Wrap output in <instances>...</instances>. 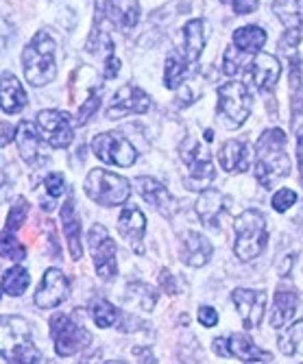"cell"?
<instances>
[{
	"label": "cell",
	"mask_w": 303,
	"mask_h": 364,
	"mask_svg": "<svg viewBox=\"0 0 303 364\" xmlns=\"http://www.w3.org/2000/svg\"><path fill=\"white\" fill-rule=\"evenodd\" d=\"M85 194L96 201L98 205L105 208H116L129 201L131 196V186L124 177L110 173L105 168H94L87 173L85 183H83Z\"/></svg>",
	"instance_id": "4"
},
{
	"label": "cell",
	"mask_w": 303,
	"mask_h": 364,
	"mask_svg": "<svg viewBox=\"0 0 303 364\" xmlns=\"http://www.w3.org/2000/svg\"><path fill=\"white\" fill-rule=\"evenodd\" d=\"M266 31L262 28V26H243V28H238L233 33V38H231V42H233V46L238 48V50H243L247 57L249 55H257L262 48H264V44H266Z\"/></svg>",
	"instance_id": "27"
},
{
	"label": "cell",
	"mask_w": 303,
	"mask_h": 364,
	"mask_svg": "<svg viewBox=\"0 0 303 364\" xmlns=\"http://www.w3.org/2000/svg\"><path fill=\"white\" fill-rule=\"evenodd\" d=\"M286 134L282 129H268L255 144L253 175L262 188H273V183L290 173V159L286 153Z\"/></svg>",
	"instance_id": "1"
},
{
	"label": "cell",
	"mask_w": 303,
	"mask_h": 364,
	"mask_svg": "<svg viewBox=\"0 0 303 364\" xmlns=\"http://www.w3.org/2000/svg\"><path fill=\"white\" fill-rule=\"evenodd\" d=\"M70 294V284L68 277H65L59 269H48L42 277V284L33 296V301L40 310H53L57 306H61Z\"/></svg>",
	"instance_id": "13"
},
{
	"label": "cell",
	"mask_w": 303,
	"mask_h": 364,
	"mask_svg": "<svg viewBox=\"0 0 303 364\" xmlns=\"http://www.w3.org/2000/svg\"><path fill=\"white\" fill-rule=\"evenodd\" d=\"M231 301L243 318V325L247 329H255L266 314L268 294L264 290H253V288H235L231 292Z\"/></svg>",
	"instance_id": "12"
},
{
	"label": "cell",
	"mask_w": 303,
	"mask_h": 364,
	"mask_svg": "<svg viewBox=\"0 0 303 364\" xmlns=\"http://www.w3.org/2000/svg\"><path fill=\"white\" fill-rule=\"evenodd\" d=\"M87 242H90L96 275L103 282L114 279L118 273V262H116V242L110 238V231L100 223H94L87 231Z\"/></svg>",
	"instance_id": "9"
},
{
	"label": "cell",
	"mask_w": 303,
	"mask_h": 364,
	"mask_svg": "<svg viewBox=\"0 0 303 364\" xmlns=\"http://www.w3.org/2000/svg\"><path fill=\"white\" fill-rule=\"evenodd\" d=\"M206 40H208V26L203 20H190L184 26V57L188 59V63H194L198 55L203 53Z\"/></svg>",
	"instance_id": "26"
},
{
	"label": "cell",
	"mask_w": 303,
	"mask_h": 364,
	"mask_svg": "<svg viewBox=\"0 0 303 364\" xmlns=\"http://www.w3.org/2000/svg\"><path fill=\"white\" fill-rule=\"evenodd\" d=\"M247 77L253 81V85L260 92H268L273 90L282 77V63L277 61L275 55H268V53H257L255 59L251 61Z\"/></svg>",
	"instance_id": "17"
},
{
	"label": "cell",
	"mask_w": 303,
	"mask_h": 364,
	"mask_svg": "<svg viewBox=\"0 0 303 364\" xmlns=\"http://www.w3.org/2000/svg\"><path fill=\"white\" fill-rule=\"evenodd\" d=\"M92 153L103 159L105 164H114L120 168H129L136 164L138 151L129 142V138L120 136L118 131H107V134H98L92 140Z\"/></svg>",
	"instance_id": "10"
},
{
	"label": "cell",
	"mask_w": 303,
	"mask_h": 364,
	"mask_svg": "<svg viewBox=\"0 0 303 364\" xmlns=\"http://www.w3.org/2000/svg\"><path fill=\"white\" fill-rule=\"evenodd\" d=\"M290 264H292V257H288V259H282V264H280V267H277V273L284 277L288 271H290Z\"/></svg>",
	"instance_id": "50"
},
{
	"label": "cell",
	"mask_w": 303,
	"mask_h": 364,
	"mask_svg": "<svg viewBox=\"0 0 303 364\" xmlns=\"http://www.w3.org/2000/svg\"><path fill=\"white\" fill-rule=\"evenodd\" d=\"M301 179H303V166H301Z\"/></svg>",
	"instance_id": "52"
},
{
	"label": "cell",
	"mask_w": 303,
	"mask_h": 364,
	"mask_svg": "<svg viewBox=\"0 0 303 364\" xmlns=\"http://www.w3.org/2000/svg\"><path fill=\"white\" fill-rule=\"evenodd\" d=\"M240 55H245L243 50H238L233 44L225 50V61H223V73L227 75V77H233L235 73H238L240 68H243V59H240Z\"/></svg>",
	"instance_id": "40"
},
{
	"label": "cell",
	"mask_w": 303,
	"mask_h": 364,
	"mask_svg": "<svg viewBox=\"0 0 303 364\" xmlns=\"http://www.w3.org/2000/svg\"><path fill=\"white\" fill-rule=\"evenodd\" d=\"M212 253H214V247L203 234H198V231H184L181 259L188 264V267H194V269L206 267L212 257Z\"/></svg>",
	"instance_id": "21"
},
{
	"label": "cell",
	"mask_w": 303,
	"mask_h": 364,
	"mask_svg": "<svg viewBox=\"0 0 303 364\" xmlns=\"http://www.w3.org/2000/svg\"><path fill=\"white\" fill-rule=\"evenodd\" d=\"M59 218H61L63 236H65V242H68L73 259H81V255H83V247H81V220H79V214H77L73 196H68V201L61 205Z\"/></svg>",
	"instance_id": "22"
},
{
	"label": "cell",
	"mask_w": 303,
	"mask_h": 364,
	"mask_svg": "<svg viewBox=\"0 0 303 364\" xmlns=\"http://www.w3.org/2000/svg\"><path fill=\"white\" fill-rule=\"evenodd\" d=\"M57 44L46 31H38L33 40L22 50V68L24 79L33 85H48L57 77V61H55Z\"/></svg>",
	"instance_id": "2"
},
{
	"label": "cell",
	"mask_w": 303,
	"mask_h": 364,
	"mask_svg": "<svg viewBox=\"0 0 303 364\" xmlns=\"http://www.w3.org/2000/svg\"><path fill=\"white\" fill-rule=\"evenodd\" d=\"M65 190V181H63V175L59 173H51L46 179H44V192H46V198H44V210H53L55 208V201H59L61 194Z\"/></svg>",
	"instance_id": "36"
},
{
	"label": "cell",
	"mask_w": 303,
	"mask_h": 364,
	"mask_svg": "<svg viewBox=\"0 0 303 364\" xmlns=\"http://www.w3.org/2000/svg\"><path fill=\"white\" fill-rule=\"evenodd\" d=\"M229 205H231V198L229 196H225L218 190L208 188V190H203V192L198 194L194 210H196L201 223H203L206 227L216 229L220 225V216L229 210Z\"/></svg>",
	"instance_id": "19"
},
{
	"label": "cell",
	"mask_w": 303,
	"mask_h": 364,
	"mask_svg": "<svg viewBox=\"0 0 303 364\" xmlns=\"http://www.w3.org/2000/svg\"><path fill=\"white\" fill-rule=\"evenodd\" d=\"M290 109H292V116L303 114V79H301L297 59H292L290 63Z\"/></svg>",
	"instance_id": "34"
},
{
	"label": "cell",
	"mask_w": 303,
	"mask_h": 364,
	"mask_svg": "<svg viewBox=\"0 0 303 364\" xmlns=\"http://www.w3.org/2000/svg\"><path fill=\"white\" fill-rule=\"evenodd\" d=\"M11 140H14V127H11V124H7V122H3V140H0V144L7 146Z\"/></svg>",
	"instance_id": "48"
},
{
	"label": "cell",
	"mask_w": 303,
	"mask_h": 364,
	"mask_svg": "<svg viewBox=\"0 0 303 364\" xmlns=\"http://www.w3.org/2000/svg\"><path fill=\"white\" fill-rule=\"evenodd\" d=\"M3 255L14 259V262H22L26 257L24 245L11 234V231H5V234H3Z\"/></svg>",
	"instance_id": "39"
},
{
	"label": "cell",
	"mask_w": 303,
	"mask_h": 364,
	"mask_svg": "<svg viewBox=\"0 0 303 364\" xmlns=\"http://www.w3.org/2000/svg\"><path fill=\"white\" fill-rule=\"evenodd\" d=\"M118 231H120V236L131 245V249L136 251L138 255L144 253V234H147V218L142 214L140 208L136 205H127L120 216H118Z\"/></svg>",
	"instance_id": "16"
},
{
	"label": "cell",
	"mask_w": 303,
	"mask_h": 364,
	"mask_svg": "<svg viewBox=\"0 0 303 364\" xmlns=\"http://www.w3.org/2000/svg\"><path fill=\"white\" fill-rule=\"evenodd\" d=\"M277 345L284 355H303V321L286 327V332H282L277 338Z\"/></svg>",
	"instance_id": "30"
},
{
	"label": "cell",
	"mask_w": 303,
	"mask_h": 364,
	"mask_svg": "<svg viewBox=\"0 0 303 364\" xmlns=\"http://www.w3.org/2000/svg\"><path fill=\"white\" fill-rule=\"evenodd\" d=\"M273 11L286 28H301L303 24L301 0H275Z\"/></svg>",
	"instance_id": "31"
},
{
	"label": "cell",
	"mask_w": 303,
	"mask_h": 364,
	"mask_svg": "<svg viewBox=\"0 0 303 364\" xmlns=\"http://www.w3.org/2000/svg\"><path fill=\"white\" fill-rule=\"evenodd\" d=\"M107 22L116 24L120 31H129L140 20V3L138 0H110L107 3Z\"/></svg>",
	"instance_id": "24"
},
{
	"label": "cell",
	"mask_w": 303,
	"mask_h": 364,
	"mask_svg": "<svg viewBox=\"0 0 303 364\" xmlns=\"http://www.w3.org/2000/svg\"><path fill=\"white\" fill-rule=\"evenodd\" d=\"M255 157V149L240 140H229L218 151V164L225 173H247L251 168V161Z\"/></svg>",
	"instance_id": "18"
},
{
	"label": "cell",
	"mask_w": 303,
	"mask_h": 364,
	"mask_svg": "<svg viewBox=\"0 0 303 364\" xmlns=\"http://www.w3.org/2000/svg\"><path fill=\"white\" fill-rule=\"evenodd\" d=\"M133 186H136V190L140 192V196L144 198V201L153 210H157L161 216L173 218L179 212V203L175 201V196L168 192L157 179H153V177H136V179H133Z\"/></svg>",
	"instance_id": "14"
},
{
	"label": "cell",
	"mask_w": 303,
	"mask_h": 364,
	"mask_svg": "<svg viewBox=\"0 0 303 364\" xmlns=\"http://www.w3.org/2000/svg\"><path fill=\"white\" fill-rule=\"evenodd\" d=\"M3 112L5 114H18L26 107V94L22 90V83L11 75L3 73Z\"/></svg>",
	"instance_id": "28"
},
{
	"label": "cell",
	"mask_w": 303,
	"mask_h": 364,
	"mask_svg": "<svg viewBox=\"0 0 303 364\" xmlns=\"http://www.w3.org/2000/svg\"><path fill=\"white\" fill-rule=\"evenodd\" d=\"M159 286H161L168 294H177V292H179V282H177V277H175L171 271H161V275H159Z\"/></svg>",
	"instance_id": "44"
},
{
	"label": "cell",
	"mask_w": 303,
	"mask_h": 364,
	"mask_svg": "<svg viewBox=\"0 0 303 364\" xmlns=\"http://www.w3.org/2000/svg\"><path fill=\"white\" fill-rule=\"evenodd\" d=\"M151 109V96L147 92H142L136 85H122L112 105L107 107V118L110 120H118L127 114H147Z\"/></svg>",
	"instance_id": "15"
},
{
	"label": "cell",
	"mask_w": 303,
	"mask_h": 364,
	"mask_svg": "<svg viewBox=\"0 0 303 364\" xmlns=\"http://www.w3.org/2000/svg\"><path fill=\"white\" fill-rule=\"evenodd\" d=\"M26 212H28V203L24 201V198H16V203L11 205V210L7 214L5 231H11V234H16V231L24 225Z\"/></svg>",
	"instance_id": "38"
},
{
	"label": "cell",
	"mask_w": 303,
	"mask_h": 364,
	"mask_svg": "<svg viewBox=\"0 0 303 364\" xmlns=\"http://www.w3.org/2000/svg\"><path fill=\"white\" fill-rule=\"evenodd\" d=\"M38 127L42 131L44 140L53 149H68L75 140V134H73L75 120L70 118V114H65V112L42 109L38 114Z\"/></svg>",
	"instance_id": "11"
},
{
	"label": "cell",
	"mask_w": 303,
	"mask_h": 364,
	"mask_svg": "<svg viewBox=\"0 0 303 364\" xmlns=\"http://www.w3.org/2000/svg\"><path fill=\"white\" fill-rule=\"evenodd\" d=\"M51 336L55 341V351L61 358H70L92 343V334L68 314H55L51 318Z\"/></svg>",
	"instance_id": "7"
},
{
	"label": "cell",
	"mask_w": 303,
	"mask_h": 364,
	"mask_svg": "<svg viewBox=\"0 0 303 364\" xmlns=\"http://www.w3.org/2000/svg\"><path fill=\"white\" fill-rule=\"evenodd\" d=\"M212 349H214V353H216V355H229L227 336H220V338H216V341H214V345H212Z\"/></svg>",
	"instance_id": "47"
},
{
	"label": "cell",
	"mask_w": 303,
	"mask_h": 364,
	"mask_svg": "<svg viewBox=\"0 0 303 364\" xmlns=\"http://www.w3.org/2000/svg\"><path fill=\"white\" fill-rule=\"evenodd\" d=\"M3 360L42 362V353L31 343L28 323L20 316H3Z\"/></svg>",
	"instance_id": "5"
},
{
	"label": "cell",
	"mask_w": 303,
	"mask_h": 364,
	"mask_svg": "<svg viewBox=\"0 0 303 364\" xmlns=\"http://www.w3.org/2000/svg\"><path fill=\"white\" fill-rule=\"evenodd\" d=\"M181 157L188 164V175L184 179L186 188L188 190H198V192L208 190L216 179V168H214L212 155L196 140H188V144L184 146Z\"/></svg>",
	"instance_id": "8"
},
{
	"label": "cell",
	"mask_w": 303,
	"mask_h": 364,
	"mask_svg": "<svg viewBox=\"0 0 303 364\" xmlns=\"http://www.w3.org/2000/svg\"><path fill=\"white\" fill-rule=\"evenodd\" d=\"M90 312H92L94 323H96L100 329L116 325V323H118V316H120V312H118L110 301H105V299H96V301L92 304Z\"/></svg>",
	"instance_id": "35"
},
{
	"label": "cell",
	"mask_w": 303,
	"mask_h": 364,
	"mask_svg": "<svg viewBox=\"0 0 303 364\" xmlns=\"http://www.w3.org/2000/svg\"><path fill=\"white\" fill-rule=\"evenodd\" d=\"M118 70H120V61H118V57L112 53V55H107L105 57V79H114L116 75H118Z\"/></svg>",
	"instance_id": "46"
},
{
	"label": "cell",
	"mask_w": 303,
	"mask_h": 364,
	"mask_svg": "<svg viewBox=\"0 0 303 364\" xmlns=\"http://www.w3.org/2000/svg\"><path fill=\"white\" fill-rule=\"evenodd\" d=\"M218 116L227 129H238L251 114V96L243 81H229L218 87Z\"/></svg>",
	"instance_id": "6"
},
{
	"label": "cell",
	"mask_w": 303,
	"mask_h": 364,
	"mask_svg": "<svg viewBox=\"0 0 303 364\" xmlns=\"http://www.w3.org/2000/svg\"><path fill=\"white\" fill-rule=\"evenodd\" d=\"M227 345H229V355L238 358L243 362H271L273 360L271 351L260 349L245 334H231V336H227Z\"/></svg>",
	"instance_id": "25"
},
{
	"label": "cell",
	"mask_w": 303,
	"mask_h": 364,
	"mask_svg": "<svg viewBox=\"0 0 303 364\" xmlns=\"http://www.w3.org/2000/svg\"><path fill=\"white\" fill-rule=\"evenodd\" d=\"M188 65L190 63H188L186 57H181L177 53L168 55L166 57V63H164V85L168 90H177L184 83L186 75H188Z\"/></svg>",
	"instance_id": "29"
},
{
	"label": "cell",
	"mask_w": 303,
	"mask_h": 364,
	"mask_svg": "<svg viewBox=\"0 0 303 364\" xmlns=\"http://www.w3.org/2000/svg\"><path fill=\"white\" fill-rule=\"evenodd\" d=\"M299 308V292L292 284H280L277 290H275V299H273V308H271V314H268V323L275 329H282L286 327L294 312Z\"/></svg>",
	"instance_id": "20"
},
{
	"label": "cell",
	"mask_w": 303,
	"mask_h": 364,
	"mask_svg": "<svg viewBox=\"0 0 303 364\" xmlns=\"http://www.w3.org/2000/svg\"><path fill=\"white\" fill-rule=\"evenodd\" d=\"M297 223H299V225H303V210H301V214L297 216Z\"/></svg>",
	"instance_id": "51"
},
{
	"label": "cell",
	"mask_w": 303,
	"mask_h": 364,
	"mask_svg": "<svg viewBox=\"0 0 303 364\" xmlns=\"http://www.w3.org/2000/svg\"><path fill=\"white\" fill-rule=\"evenodd\" d=\"M124 299L129 304H136L140 310L144 312H151L155 308V301H157V292L147 286V284H140V282H133L127 286V294H124Z\"/></svg>",
	"instance_id": "32"
},
{
	"label": "cell",
	"mask_w": 303,
	"mask_h": 364,
	"mask_svg": "<svg viewBox=\"0 0 303 364\" xmlns=\"http://www.w3.org/2000/svg\"><path fill=\"white\" fill-rule=\"evenodd\" d=\"M297 203V192L294 190H290V188H282L280 192H275V196H273V201H271V205H273V210L275 212H286V210H290L292 205Z\"/></svg>",
	"instance_id": "41"
},
{
	"label": "cell",
	"mask_w": 303,
	"mask_h": 364,
	"mask_svg": "<svg viewBox=\"0 0 303 364\" xmlns=\"http://www.w3.org/2000/svg\"><path fill=\"white\" fill-rule=\"evenodd\" d=\"M301 40H303V28H286V36L280 40V48L284 53H292Z\"/></svg>",
	"instance_id": "42"
},
{
	"label": "cell",
	"mask_w": 303,
	"mask_h": 364,
	"mask_svg": "<svg viewBox=\"0 0 303 364\" xmlns=\"http://www.w3.org/2000/svg\"><path fill=\"white\" fill-rule=\"evenodd\" d=\"M257 5H260V0H231L233 11H235V14H240V16L253 14V11L257 9Z\"/></svg>",
	"instance_id": "45"
},
{
	"label": "cell",
	"mask_w": 303,
	"mask_h": 364,
	"mask_svg": "<svg viewBox=\"0 0 303 364\" xmlns=\"http://www.w3.org/2000/svg\"><path fill=\"white\" fill-rule=\"evenodd\" d=\"M297 153H299V164L303 166V127L299 129V136H297Z\"/></svg>",
	"instance_id": "49"
},
{
	"label": "cell",
	"mask_w": 303,
	"mask_h": 364,
	"mask_svg": "<svg viewBox=\"0 0 303 364\" xmlns=\"http://www.w3.org/2000/svg\"><path fill=\"white\" fill-rule=\"evenodd\" d=\"M42 131L40 127H36L33 122H20L18 131H16V142L20 149V155L26 164H36L40 153H42Z\"/></svg>",
	"instance_id": "23"
},
{
	"label": "cell",
	"mask_w": 303,
	"mask_h": 364,
	"mask_svg": "<svg viewBox=\"0 0 303 364\" xmlns=\"http://www.w3.org/2000/svg\"><path fill=\"white\" fill-rule=\"evenodd\" d=\"M196 316H198V323L203 327H214L218 323V312L214 308H210V306H201Z\"/></svg>",
	"instance_id": "43"
},
{
	"label": "cell",
	"mask_w": 303,
	"mask_h": 364,
	"mask_svg": "<svg viewBox=\"0 0 303 364\" xmlns=\"http://www.w3.org/2000/svg\"><path fill=\"white\" fill-rule=\"evenodd\" d=\"M233 253L240 262L255 259L268 245L266 218L257 210H247L233 220Z\"/></svg>",
	"instance_id": "3"
},
{
	"label": "cell",
	"mask_w": 303,
	"mask_h": 364,
	"mask_svg": "<svg viewBox=\"0 0 303 364\" xmlns=\"http://www.w3.org/2000/svg\"><path fill=\"white\" fill-rule=\"evenodd\" d=\"M100 107V90H90V96L85 98V103L79 107V112H77V118H75V124L77 127H83V124H87V120L96 114V109Z\"/></svg>",
	"instance_id": "37"
},
{
	"label": "cell",
	"mask_w": 303,
	"mask_h": 364,
	"mask_svg": "<svg viewBox=\"0 0 303 364\" xmlns=\"http://www.w3.org/2000/svg\"><path fill=\"white\" fill-rule=\"evenodd\" d=\"M28 284H31V275L22 267H14V269H9V271L3 273V290L9 296L24 294V290L28 288Z\"/></svg>",
	"instance_id": "33"
}]
</instances>
